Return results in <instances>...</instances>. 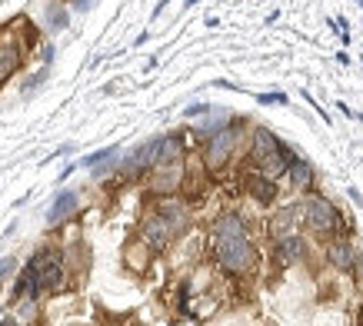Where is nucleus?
Returning <instances> with one entry per match:
<instances>
[{
    "mask_svg": "<svg viewBox=\"0 0 363 326\" xmlns=\"http://www.w3.org/2000/svg\"><path fill=\"white\" fill-rule=\"evenodd\" d=\"M213 233H217V237H243L247 230H243V220L237 217V213H223V217L217 220Z\"/></svg>",
    "mask_w": 363,
    "mask_h": 326,
    "instance_id": "14",
    "label": "nucleus"
},
{
    "mask_svg": "<svg viewBox=\"0 0 363 326\" xmlns=\"http://www.w3.org/2000/svg\"><path fill=\"white\" fill-rule=\"evenodd\" d=\"M80 196L74 193V190H60L57 193V200L50 203V213H47V223H60V220H67L74 210H77Z\"/></svg>",
    "mask_w": 363,
    "mask_h": 326,
    "instance_id": "8",
    "label": "nucleus"
},
{
    "mask_svg": "<svg viewBox=\"0 0 363 326\" xmlns=\"http://www.w3.org/2000/svg\"><path fill=\"white\" fill-rule=\"evenodd\" d=\"M104 160H117V147H104V150L84 157L80 163H84V167H97V163H104Z\"/></svg>",
    "mask_w": 363,
    "mask_h": 326,
    "instance_id": "20",
    "label": "nucleus"
},
{
    "mask_svg": "<svg viewBox=\"0 0 363 326\" xmlns=\"http://www.w3.org/2000/svg\"><path fill=\"white\" fill-rule=\"evenodd\" d=\"M13 266H17V263H13L11 257H4V260H0V280H4V276H11Z\"/></svg>",
    "mask_w": 363,
    "mask_h": 326,
    "instance_id": "22",
    "label": "nucleus"
},
{
    "mask_svg": "<svg viewBox=\"0 0 363 326\" xmlns=\"http://www.w3.org/2000/svg\"><path fill=\"white\" fill-rule=\"evenodd\" d=\"M247 190H250L260 203H270V200L277 196V184L270 180V176H264V174H250V176H247Z\"/></svg>",
    "mask_w": 363,
    "mask_h": 326,
    "instance_id": "10",
    "label": "nucleus"
},
{
    "mask_svg": "<svg viewBox=\"0 0 363 326\" xmlns=\"http://www.w3.org/2000/svg\"><path fill=\"white\" fill-rule=\"evenodd\" d=\"M194 4H200V0H187V7H194Z\"/></svg>",
    "mask_w": 363,
    "mask_h": 326,
    "instance_id": "24",
    "label": "nucleus"
},
{
    "mask_svg": "<svg viewBox=\"0 0 363 326\" xmlns=\"http://www.w3.org/2000/svg\"><path fill=\"white\" fill-rule=\"evenodd\" d=\"M217 260L230 273H247L253 266V247L247 233L243 237H217Z\"/></svg>",
    "mask_w": 363,
    "mask_h": 326,
    "instance_id": "2",
    "label": "nucleus"
},
{
    "mask_svg": "<svg viewBox=\"0 0 363 326\" xmlns=\"http://www.w3.org/2000/svg\"><path fill=\"white\" fill-rule=\"evenodd\" d=\"M250 160L257 163V174H264V176H270V180H274L277 174L290 170V160H294V157L286 153V147L277 140V137L267 130V127H260V130L253 133Z\"/></svg>",
    "mask_w": 363,
    "mask_h": 326,
    "instance_id": "1",
    "label": "nucleus"
},
{
    "mask_svg": "<svg viewBox=\"0 0 363 326\" xmlns=\"http://www.w3.org/2000/svg\"><path fill=\"white\" fill-rule=\"evenodd\" d=\"M33 270V283H37V293H47V290H57L60 280H64V266H60V257L54 250H37L33 260L27 263Z\"/></svg>",
    "mask_w": 363,
    "mask_h": 326,
    "instance_id": "3",
    "label": "nucleus"
},
{
    "mask_svg": "<svg viewBox=\"0 0 363 326\" xmlns=\"http://www.w3.org/2000/svg\"><path fill=\"white\" fill-rule=\"evenodd\" d=\"M360 320H363V313H360Z\"/></svg>",
    "mask_w": 363,
    "mask_h": 326,
    "instance_id": "25",
    "label": "nucleus"
},
{
    "mask_svg": "<svg viewBox=\"0 0 363 326\" xmlns=\"http://www.w3.org/2000/svg\"><path fill=\"white\" fill-rule=\"evenodd\" d=\"M303 257V240L300 237H284L277 240V260L280 263H294Z\"/></svg>",
    "mask_w": 363,
    "mask_h": 326,
    "instance_id": "11",
    "label": "nucleus"
},
{
    "mask_svg": "<svg viewBox=\"0 0 363 326\" xmlns=\"http://www.w3.org/2000/svg\"><path fill=\"white\" fill-rule=\"evenodd\" d=\"M207 110H213V107H207V103H190V107L184 110V113H187V117H203Z\"/></svg>",
    "mask_w": 363,
    "mask_h": 326,
    "instance_id": "21",
    "label": "nucleus"
},
{
    "mask_svg": "<svg viewBox=\"0 0 363 326\" xmlns=\"http://www.w3.org/2000/svg\"><path fill=\"white\" fill-rule=\"evenodd\" d=\"M21 67V54H17V47H0V80H7Z\"/></svg>",
    "mask_w": 363,
    "mask_h": 326,
    "instance_id": "16",
    "label": "nucleus"
},
{
    "mask_svg": "<svg viewBox=\"0 0 363 326\" xmlns=\"http://www.w3.org/2000/svg\"><path fill=\"white\" fill-rule=\"evenodd\" d=\"M47 23H50V30H67L70 17H67V11L60 7V4H54V7L47 11Z\"/></svg>",
    "mask_w": 363,
    "mask_h": 326,
    "instance_id": "18",
    "label": "nucleus"
},
{
    "mask_svg": "<svg viewBox=\"0 0 363 326\" xmlns=\"http://www.w3.org/2000/svg\"><path fill=\"white\" fill-rule=\"evenodd\" d=\"M157 213L164 217V223H167V227L174 230V237H177V233H184V230L190 227V210L184 207L180 200H164Z\"/></svg>",
    "mask_w": 363,
    "mask_h": 326,
    "instance_id": "5",
    "label": "nucleus"
},
{
    "mask_svg": "<svg viewBox=\"0 0 363 326\" xmlns=\"http://www.w3.org/2000/svg\"><path fill=\"white\" fill-rule=\"evenodd\" d=\"M294 223H297V210H280L274 217V223H270V233H274L277 240H284V237H290Z\"/></svg>",
    "mask_w": 363,
    "mask_h": 326,
    "instance_id": "15",
    "label": "nucleus"
},
{
    "mask_svg": "<svg viewBox=\"0 0 363 326\" xmlns=\"http://www.w3.org/2000/svg\"><path fill=\"white\" fill-rule=\"evenodd\" d=\"M184 157V143L177 137H160V147H157V167H170V163H180Z\"/></svg>",
    "mask_w": 363,
    "mask_h": 326,
    "instance_id": "9",
    "label": "nucleus"
},
{
    "mask_svg": "<svg viewBox=\"0 0 363 326\" xmlns=\"http://www.w3.org/2000/svg\"><path fill=\"white\" fill-rule=\"evenodd\" d=\"M233 130H217L213 137H210V143H207V163L210 167H220V163H227V157H230V150H233Z\"/></svg>",
    "mask_w": 363,
    "mask_h": 326,
    "instance_id": "6",
    "label": "nucleus"
},
{
    "mask_svg": "<svg viewBox=\"0 0 363 326\" xmlns=\"http://www.w3.org/2000/svg\"><path fill=\"white\" fill-rule=\"evenodd\" d=\"M327 260L337 266V270H350L353 266V247L350 243H330V250H327Z\"/></svg>",
    "mask_w": 363,
    "mask_h": 326,
    "instance_id": "12",
    "label": "nucleus"
},
{
    "mask_svg": "<svg viewBox=\"0 0 363 326\" xmlns=\"http://www.w3.org/2000/svg\"><path fill=\"white\" fill-rule=\"evenodd\" d=\"M47 77H50V70H37V74L33 77H27V84H23V90H21V97H33V94H37V90H40V84H44Z\"/></svg>",
    "mask_w": 363,
    "mask_h": 326,
    "instance_id": "19",
    "label": "nucleus"
},
{
    "mask_svg": "<svg viewBox=\"0 0 363 326\" xmlns=\"http://www.w3.org/2000/svg\"><path fill=\"white\" fill-rule=\"evenodd\" d=\"M170 237H174V230L167 227L160 213H154V217L143 220V240H147L154 250H164L167 243H170Z\"/></svg>",
    "mask_w": 363,
    "mask_h": 326,
    "instance_id": "7",
    "label": "nucleus"
},
{
    "mask_svg": "<svg viewBox=\"0 0 363 326\" xmlns=\"http://www.w3.org/2000/svg\"><path fill=\"white\" fill-rule=\"evenodd\" d=\"M0 326H17V320H11V316H4V320H0Z\"/></svg>",
    "mask_w": 363,
    "mask_h": 326,
    "instance_id": "23",
    "label": "nucleus"
},
{
    "mask_svg": "<svg viewBox=\"0 0 363 326\" xmlns=\"http://www.w3.org/2000/svg\"><path fill=\"white\" fill-rule=\"evenodd\" d=\"M300 213L307 217V223L317 230V233H333V230H337V223H340L337 207H333L330 200H323V196H310V200H303Z\"/></svg>",
    "mask_w": 363,
    "mask_h": 326,
    "instance_id": "4",
    "label": "nucleus"
},
{
    "mask_svg": "<svg viewBox=\"0 0 363 326\" xmlns=\"http://www.w3.org/2000/svg\"><path fill=\"white\" fill-rule=\"evenodd\" d=\"M177 180H180V163L160 167V176H157V190H174Z\"/></svg>",
    "mask_w": 363,
    "mask_h": 326,
    "instance_id": "17",
    "label": "nucleus"
},
{
    "mask_svg": "<svg viewBox=\"0 0 363 326\" xmlns=\"http://www.w3.org/2000/svg\"><path fill=\"white\" fill-rule=\"evenodd\" d=\"M290 180L297 190H310L313 186V170H310L307 160H290Z\"/></svg>",
    "mask_w": 363,
    "mask_h": 326,
    "instance_id": "13",
    "label": "nucleus"
}]
</instances>
